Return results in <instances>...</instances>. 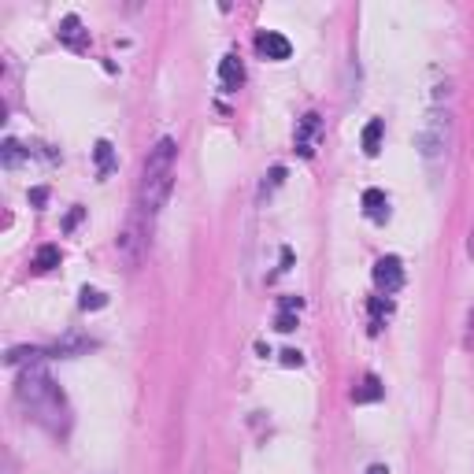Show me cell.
<instances>
[{
	"instance_id": "obj_1",
	"label": "cell",
	"mask_w": 474,
	"mask_h": 474,
	"mask_svg": "<svg viewBox=\"0 0 474 474\" xmlns=\"http://www.w3.org/2000/svg\"><path fill=\"white\" fill-rule=\"evenodd\" d=\"M15 397H19V404L26 408V412H30L34 423L45 426L49 434L63 437V434L71 430L67 397H63V389L49 378V371L41 367V360H34L30 367L23 371L19 386H15Z\"/></svg>"
},
{
	"instance_id": "obj_2",
	"label": "cell",
	"mask_w": 474,
	"mask_h": 474,
	"mask_svg": "<svg viewBox=\"0 0 474 474\" xmlns=\"http://www.w3.org/2000/svg\"><path fill=\"white\" fill-rule=\"evenodd\" d=\"M175 160H178V141L175 138H160L149 149V160H145L141 171V189H138V204H134V215L141 219L152 230L160 208L167 204L171 186H175Z\"/></svg>"
},
{
	"instance_id": "obj_3",
	"label": "cell",
	"mask_w": 474,
	"mask_h": 474,
	"mask_svg": "<svg viewBox=\"0 0 474 474\" xmlns=\"http://www.w3.org/2000/svg\"><path fill=\"white\" fill-rule=\"evenodd\" d=\"M449 134H452V118H449V108H430L423 118V126H419V152H423L426 160H441L445 152H449Z\"/></svg>"
},
{
	"instance_id": "obj_4",
	"label": "cell",
	"mask_w": 474,
	"mask_h": 474,
	"mask_svg": "<svg viewBox=\"0 0 474 474\" xmlns=\"http://www.w3.org/2000/svg\"><path fill=\"white\" fill-rule=\"evenodd\" d=\"M375 286L382 289V293H397L400 286H404V263H400V256H382L375 263Z\"/></svg>"
},
{
	"instance_id": "obj_5",
	"label": "cell",
	"mask_w": 474,
	"mask_h": 474,
	"mask_svg": "<svg viewBox=\"0 0 474 474\" xmlns=\"http://www.w3.org/2000/svg\"><path fill=\"white\" fill-rule=\"evenodd\" d=\"M256 52L263 60H289V52H293V45L289 38H282L278 30H263L256 38Z\"/></svg>"
},
{
	"instance_id": "obj_6",
	"label": "cell",
	"mask_w": 474,
	"mask_h": 474,
	"mask_svg": "<svg viewBox=\"0 0 474 474\" xmlns=\"http://www.w3.org/2000/svg\"><path fill=\"white\" fill-rule=\"evenodd\" d=\"M315 134H319V115L308 112L304 118H300V130H297V152L304 160L315 156Z\"/></svg>"
},
{
	"instance_id": "obj_7",
	"label": "cell",
	"mask_w": 474,
	"mask_h": 474,
	"mask_svg": "<svg viewBox=\"0 0 474 474\" xmlns=\"http://www.w3.org/2000/svg\"><path fill=\"white\" fill-rule=\"evenodd\" d=\"M219 82H223L226 89H237L245 82V67H241V60H237L234 52H226V56L219 60Z\"/></svg>"
},
{
	"instance_id": "obj_8",
	"label": "cell",
	"mask_w": 474,
	"mask_h": 474,
	"mask_svg": "<svg viewBox=\"0 0 474 474\" xmlns=\"http://www.w3.org/2000/svg\"><path fill=\"white\" fill-rule=\"evenodd\" d=\"M363 212H367V219H375V223H386L389 219V197L382 193V189H367V193H363Z\"/></svg>"
},
{
	"instance_id": "obj_9",
	"label": "cell",
	"mask_w": 474,
	"mask_h": 474,
	"mask_svg": "<svg viewBox=\"0 0 474 474\" xmlns=\"http://www.w3.org/2000/svg\"><path fill=\"white\" fill-rule=\"evenodd\" d=\"M60 41L71 45V49H82V45H86V34H82V19H78V15H67V19L60 23Z\"/></svg>"
},
{
	"instance_id": "obj_10",
	"label": "cell",
	"mask_w": 474,
	"mask_h": 474,
	"mask_svg": "<svg viewBox=\"0 0 474 474\" xmlns=\"http://www.w3.org/2000/svg\"><path fill=\"white\" fill-rule=\"evenodd\" d=\"M93 160H97V175H100V178L112 175V167H115V149H112V141H97V145H93Z\"/></svg>"
},
{
	"instance_id": "obj_11",
	"label": "cell",
	"mask_w": 474,
	"mask_h": 474,
	"mask_svg": "<svg viewBox=\"0 0 474 474\" xmlns=\"http://www.w3.org/2000/svg\"><path fill=\"white\" fill-rule=\"evenodd\" d=\"M382 130H386V126H382V118H371V123L363 126V152H367V156H378V149H382Z\"/></svg>"
},
{
	"instance_id": "obj_12",
	"label": "cell",
	"mask_w": 474,
	"mask_h": 474,
	"mask_svg": "<svg viewBox=\"0 0 474 474\" xmlns=\"http://www.w3.org/2000/svg\"><path fill=\"white\" fill-rule=\"evenodd\" d=\"M34 267H38L41 275H45V271H56L60 267V249H56V245H41V249L34 252Z\"/></svg>"
},
{
	"instance_id": "obj_13",
	"label": "cell",
	"mask_w": 474,
	"mask_h": 474,
	"mask_svg": "<svg viewBox=\"0 0 474 474\" xmlns=\"http://www.w3.org/2000/svg\"><path fill=\"white\" fill-rule=\"evenodd\" d=\"M375 400H382V382L375 375H367L363 386L356 389V404H375Z\"/></svg>"
},
{
	"instance_id": "obj_14",
	"label": "cell",
	"mask_w": 474,
	"mask_h": 474,
	"mask_svg": "<svg viewBox=\"0 0 474 474\" xmlns=\"http://www.w3.org/2000/svg\"><path fill=\"white\" fill-rule=\"evenodd\" d=\"M78 297H82V300H78V304H82V312H100V308L108 304V297L100 293V289H93V286H86Z\"/></svg>"
},
{
	"instance_id": "obj_15",
	"label": "cell",
	"mask_w": 474,
	"mask_h": 474,
	"mask_svg": "<svg viewBox=\"0 0 474 474\" xmlns=\"http://www.w3.org/2000/svg\"><path fill=\"white\" fill-rule=\"evenodd\" d=\"M0 156H4V167H19V163L26 160V152H23V145H19V141L8 138V141H4V149H0Z\"/></svg>"
},
{
	"instance_id": "obj_16",
	"label": "cell",
	"mask_w": 474,
	"mask_h": 474,
	"mask_svg": "<svg viewBox=\"0 0 474 474\" xmlns=\"http://www.w3.org/2000/svg\"><path fill=\"white\" fill-rule=\"evenodd\" d=\"M86 349H93V341H82V337H67V341H60L56 349V356H78V352H86Z\"/></svg>"
},
{
	"instance_id": "obj_17",
	"label": "cell",
	"mask_w": 474,
	"mask_h": 474,
	"mask_svg": "<svg viewBox=\"0 0 474 474\" xmlns=\"http://www.w3.org/2000/svg\"><path fill=\"white\" fill-rule=\"evenodd\" d=\"M275 330H282V334H293V330H297V312H278V319H275Z\"/></svg>"
},
{
	"instance_id": "obj_18",
	"label": "cell",
	"mask_w": 474,
	"mask_h": 474,
	"mask_svg": "<svg viewBox=\"0 0 474 474\" xmlns=\"http://www.w3.org/2000/svg\"><path fill=\"white\" fill-rule=\"evenodd\" d=\"M30 204H34V208H45V204H49V189H45V186H34V189H30Z\"/></svg>"
},
{
	"instance_id": "obj_19",
	"label": "cell",
	"mask_w": 474,
	"mask_h": 474,
	"mask_svg": "<svg viewBox=\"0 0 474 474\" xmlns=\"http://www.w3.org/2000/svg\"><path fill=\"white\" fill-rule=\"evenodd\" d=\"M282 363H286V367H304V356H300L297 349H286L282 352Z\"/></svg>"
},
{
	"instance_id": "obj_20",
	"label": "cell",
	"mask_w": 474,
	"mask_h": 474,
	"mask_svg": "<svg viewBox=\"0 0 474 474\" xmlns=\"http://www.w3.org/2000/svg\"><path fill=\"white\" fill-rule=\"evenodd\" d=\"M300 308H304V300H300V297H282L278 312H300Z\"/></svg>"
},
{
	"instance_id": "obj_21",
	"label": "cell",
	"mask_w": 474,
	"mask_h": 474,
	"mask_svg": "<svg viewBox=\"0 0 474 474\" xmlns=\"http://www.w3.org/2000/svg\"><path fill=\"white\" fill-rule=\"evenodd\" d=\"M371 312H375V315H389V312H393V304L382 300V297H375V300H371Z\"/></svg>"
},
{
	"instance_id": "obj_22",
	"label": "cell",
	"mask_w": 474,
	"mask_h": 474,
	"mask_svg": "<svg viewBox=\"0 0 474 474\" xmlns=\"http://www.w3.org/2000/svg\"><path fill=\"white\" fill-rule=\"evenodd\" d=\"M78 219H82V208H75V212L67 215V223H63V230H75V226H78Z\"/></svg>"
},
{
	"instance_id": "obj_23",
	"label": "cell",
	"mask_w": 474,
	"mask_h": 474,
	"mask_svg": "<svg viewBox=\"0 0 474 474\" xmlns=\"http://www.w3.org/2000/svg\"><path fill=\"white\" fill-rule=\"evenodd\" d=\"M367 474H389V467H386V463H371Z\"/></svg>"
}]
</instances>
